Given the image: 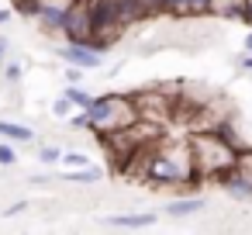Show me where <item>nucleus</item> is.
Instances as JSON below:
<instances>
[{
    "mask_svg": "<svg viewBox=\"0 0 252 235\" xmlns=\"http://www.w3.org/2000/svg\"><path fill=\"white\" fill-rule=\"evenodd\" d=\"M200 169H197V159L190 152V145H169V149H152L145 156V169L142 176L152 180V183H187L193 180Z\"/></svg>",
    "mask_w": 252,
    "mask_h": 235,
    "instance_id": "f257e3e1",
    "label": "nucleus"
},
{
    "mask_svg": "<svg viewBox=\"0 0 252 235\" xmlns=\"http://www.w3.org/2000/svg\"><path fill=\"white\" fill-rule=\"evenodd\" d=\"M190 152H193V159H197V169L207 173V176H218V180L238 163V149L228 145L218 132H200V135H193V138H190Z\"/></svg>",
    "mask_w": 252,
    "mask_h": 235,
    "instance_id": "f03ea898",
    "label": "nucleus"
},
{
    "mask_svg": "<svg viewBox=\"0 0 252 235\" xmlns=\"http://www.w3.org/2000/svg\"><path fill=\"white\" fill-rule=\"evenodd\" d=\"M94 128H104V132H114V128H131L135 118H138V107L125 97H94L90 107H87Z\"/></svg>",
    "mask_w": 252,
    "mask_h": 235,
    "instance_id": "7ed1b4c3",
    "label": "nucleus"
},
{
    "mask_svg": "<svg viewBox=\"0 0 252 235\" xmlns=\"http://www.w3.org/2000/svg\"><path fill=\"white\" fill-rule=\"evenodd\" d=\"M90 7V25H94V35L104 38L107 45L125 32L121 25V14H118V0H87Z\"/></svg>",
    "mask_w": 252,
    "mask_h": 235,
    "instance_id": "20e7f679",
    "label": "nucleus"
},
{
    "mask_svg": "<svg viewBox=\"0 0 252 235\" xmlns=\"http://www.w3.org/2000/svg\"><path fill=\"white\" fill-rule=\"evenodd\" d=\"M63 35L73 42V45H87V38L94 35V25H90V7H87V0H76L66 25H63Z\"/></svg>",
    "mask_w": 252,
    "mask_h": 235,
    "instance_id": "39448f33",
    "label": "nucleus"
},
{
    "mask_svg": "<svg viewBox=\"0 0 252 235\" xmlns=\"http://www.w3.org/2000/svg\"><path fill=\"white\" fill-rule=\"evenodd\" d=\"M59 56H63L69 66H80V69H97V66H100V52H94V49H87V45H73V42H69V49H59Z\"/></svg>",
    "mask_w": 252,
    "mask_h": 235,
    "instance_id": "423d86ee",
    "label": "nucleus"
},
{
    "mask_svg": "<svg viewBox=\"0 0 252 235\" xmlns=\"http://www.w3.org/2000/svg\"><path fill=\"white\" fill-rule=\"evenodd\" d=\"M0 135H4L7 142H32L35 138V132L28 128V125H18V121H4V118H0Z\"/></svg>",
    "mask_w": 252,
    "mask_h": 235,
    "instance_id": "0eeeda50",
    "label": "nucleus"
},
{
    "mask_svg": "<svg viewBox=\"0 0 252 235\" xmlns=\"http://www.w3.org/2000/svg\"><path fill=\"white\" fill-rule=\"evenodd\" d=\"M200 207H204V197H183V201L166 204V214H173V218H187V214H197Z\"/></svg>",
    "mask_w": 252,
    "mask_h": 235,
    "instance_id": "6e6552de",
    "label": "nucleus"
},
{
    "mask_svg": "<svg viewBox=\"0 0 252 235\" xmlns=\"http://www.w3.org/2000/svg\"><path fill=\"white\" fill-rule=\"evenodd\" d=\"M152 221H156V214H114V218H111L114 228H145V225H152Z\"/></svg>",
    "mask_w": 252,
    "mask_h": 235,
    "instance_id": "1a4fd4ad",
    "label": "nucleus"
},
{
    "mask_svg": "<svg viewBox=\"0 0 252 235\" xmlns=\"http://www.w3.org/2000/svg\"><path fill=\"white\" fill-rule=\"evenodd\" d=\"M66 97H69V101H73L76 107H83V111H87V107H90V101H94V97H90V94H87L83 87H76V83H73V87L66 90Z\"/></svg>",
    "mask_w": 252,
    "mask_h": 235,
    "instance_id": "9d476101",
    "label": "nucleus"
},
{
    "mask_svg": "<svg viewBox=\"0 0 252 235\" xmlns=\"http://www.w3.org/2000/svg\"><path fill=\"white\" fill-rule=\"evenodd\" d=\"M73 107H76V104H73V101L63 94V97L52 104V114H56V118H69V114H73Z\"/></svg>",
    "mask_w": 252,
    "mask_h": 235,
    "instance_id": "9b49d317",
    "label": "nucleus"
},
{
    "mask_svg": "<svg viewBox=\"0 0 252 235\" xmlns=\"http://www.w3.org/2000/svg\"><path fill=\"white\" fill-rule=\"evenodd\" d=\"M63 163H66L69 169H80V166H87L90 159H87L83 152H63Z\"/></svg>",
    "mask_w": 252,
    "mask_h": 235,
    "instance_id": "f8f14e48",
    "label": "nucleus"
},
{
    "mask_svg": "<svg viewBox=\"0 0 252 235\" xmlns=\"http://www.w3.org/2000/svg\"><path fill=\"white\" fill-rule=\"evenodd\" d=\"M193 0H169V14H190Z\"/></svg>",
    "mask_w": 252,
    "mask_h": 235,
    "instance_id": "ddd939ff",
    "label": "nucleus"
},
{
    "mask_svg": "<svg viewBox=\"0 0 252 235\" xmlns=\"http://www.w3.org/2000/svg\"><path fill=\"white\" fill-rule=\"evenodd\" d=\"M42 159H45V163H63V152H59L56 145H45V149H42Z\"/></svg>",
    "mask_w": 252,
    "mask_h": 235,
    "instance_id": "4468645a",
    "label": "nucleus"
},
{
    "mask_svg": "<svg viewBox=\"0 0 252 235\" xmlns=\"http://www.w3.org/2000/svg\"><path fill=\"white\" fill-rule=\"evenodd\" d=\"M4 80H7V83H18V80H21V66H18V63H11V66H7V73H4Z\"/></svg>",
    "mask_w": 252,
    "mask_h": 235,
    "instance_id": "2eb2a0df",
    "label": "nucleus"
},
{
    "mask_svg": "<svg viewBox=\"0 0 252 235\" xmlns=\"http://www.w3.org/2000/svg\"><path fill=\"white\" fill-rule=\"evenodd\" d=\"M14 163V149L11 145H0V166H11Z\"/></svg>",
    "mask_w": 252,
    "mask_h": 235,
    "instance_id": "dca6fc26",
    "label": "nucleus"
},
{
    "mask_svg": "<svg viewBox=\"0 0 252 235\" xmlns=\"http://www.w3.org/2000/svg\"><path fill=\"white\" fill-rule=\"evenodd\" d=\"M242 21H249V25H252V0H245V18H242Z\"/></svg>",
    "mask_w": 252,
    "mask_h": 235,
    "instance_id": "f3484780",
    "label": "nucleus"
},
{
    "mask_svg": "<svg viewBox=\"0 0 252 235\" xmlns=\"http://www.w3.org/2000/svg\"><path fill=\"white\" fill-rule=\"evenodd\" d=\"M242 69H252V52H245V56H242Z\"/></svg>",
    "mask_w": 252,
    "mask_h": 235,
    "instance_id": "a211bd4d",
    "label": "nucleus"
},
{
    "mask_svg": "<svg viewBox=\"0 0 252 235\" xmlns=\"http://www.w3.org/2000/svg\"><path fill=\"white\" fill-rule=\"evenodd\" d=\"M4 56H7V42L0 38V63H4Z\"/></svg>",
    "mask_w": 252,
    "mask_h": 235,
    "instance_id": "6ab92c4d",
    "label": "nucleus"
},
{
    "mask_svg": "<svg viewBox=\"0 0 252 235\" xmlns=\"http://www.w3.org/2000/svg\"><path fill=\"white\" fill-rule=\"evenodd\" d=\"M7 18H11V11H7V7H0V25H4Z\"/></svg>",
    "mask_w": 252,
    "mask_h": 235,
    "instance_id": "aec40b11",
    "label": "nucleus"
},
{
    "mask_svg": "<svg viewBox=\"0 0 252 235\" xmlns=\"http://www.w3.org/2000/svg\"><path fill=\"white\" fill-rule=\"evenodd\" d=\"M245 52H252V32H249V38H245Z\"/></svg>",
    "mask_w": 252,
    "mask_h": 235,
    "instance_id": "412c9836",
    "label": "nucleus"
}]
</instances>
